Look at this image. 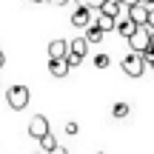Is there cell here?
<instances>
[{
  "mask_svg": "<svg viewBox=\"0 0 154 154\" xmlns=\"http://www.w3.org/2000/svg\"><path fill=\"white\" fill-rule=\"evenodd\" d=\"M140 57H143V63H149V69L154 72V49H146V51H143Z\"/></svg>",
  "mask_w": 154,
  "mask_h": 154,
  "instance_id": "obj_17",
  "label": "cell"
},
{
  "mask_svg": "<svg viewBox=\"0 0 154 154\" xmlns=\"http://www.w3.org/2000/svg\"><path fill=\"white\" fill-rule=\"evenodd\" d=\"M128 46H131L134 54H143L146 49H151V29L149 26H140L137 32L128 37Z\"/></svg>",
  "mask_w": 154,
  "mask_h": 154,
  "instance_id": "obj_1",
  "label": "cell"
},
{
  "mask_svg": "<svg viewBox=\"0 0 154 154\" xmlns=\"http://www.w3.org/2000/svg\"><path fill=\"white\" fill-rule=\"evenodd\" d=\"M72 23L77 29H88V26H94V14L86 9V6H77L74 14H72Z\"/></svg>",
  "mask_w": 154,
  "mask_h": 154,
  "instance_id": "obj_6",
  "label": "cell"
},
{
  "mask_svg": "<svg viewBox=\"0 0 154 154\" xmlns=\"http://www.w3.org/2000/svg\"><path fill=\"white\" fill-rule=\"evenodd\" d=\"M146 26L154 32V6H149V20H146Z\"/></svg>",
  "mask_w": 154,
  "mask_h": 154,
  "instance_id": "obj_18",
  "label": "cell"
},
{
  "mask_svg": "<svg viewBox=\"0 0 154 154\" xmlns=\"http://www.w3.org/2000/svg\"><path fill=\"white\" fill-rule=\"evenodd\" d=\"M151 49H154V32H151Z\"/></svg>",
  "mask_w": 154,
  "mask_h": 154,
  "instance_id": "obj_22",
  "label": "cell"
},
{
  "mask_svg": "<svg viewBox=\"0 0 154 154\" xmlns=\"http://www.w3.org/2000/svg\"><path fill=\"white\" fill-rule=\"evenodd\" d=\"M6 103H9V109L20 111L29 106V88L26 86H11L9 91H6Z\"/></svg>",
  "mask_w": 154,
  "mask_h": 154,
  "instance_id": "obj_2",
  "label": "cell"
},
{
  "mask_svg": "<svg viewBox=\"0 0 154 154\" xmlns=\"http://www.w3.org/2000/svg\"><path fill=\"white\" fill-rule=\"evenodd\" d=\"M29 134H32L34 140H43L46 134H49V120H46L43 114H34L32 120H29Z\"/></svg>",
  "mask_w": 154,
  "mask_h": 154,
  "instance_id": "obj_5",
  "label": "cell"
},
{
  "mask_svg": "<svg viewBox=\"0 0 154 154\" xmlns=\"http://www.w3.org/2000/svg\"><path fill=\"white\" fill-rule=\"evenodd\" d=\"M109 63H111V57L106 54V51H100V54L94 57V66H97V69H106V66H109Z\"/></svg>",
  "mask_w": 154,
  "mask_h": 154,
  "instance_id": "obj_16",
  "label": "cell"
},
{
  "mask_svg": "<svg viewBox=\"0 0 154 154\" xmlns=\"http://www.w3.org/2000/svg\"><path fill=\"white\" fill-rule=\"evenodd\" d=\"M114 23L117 20H111V17H106V14H94V26H97L100 29V32H114Z\"/></svg>",
  "mask_w": 154,
  "mask_h": 154,
  "instance_id": "obj_11",
  "label": "cell"
},
{
  "mask_svg": "<svg viewBox=\"0 0 154 154\" xmlns=\"http://www.w3.org/2000/svg\"><path fill=\"white\" fill-rule=\"evenodd\" d=\"M3 66H6V54L0 51V69H3Z\"/></svg>",
  "mask_w": 154,
  "mask_h": 154,
  "instance_id": "obj_21",
  "label": "cell"
},
{
  "mask_svg": "<svg viewBox=\"0 0 154 154\" xmlns=\"http://www.w3.org/2000/svg\"><path fill=\"white\" fill-rule=\"evenodd\" d=\"M123 72H126L128 77H140V74L146 72L143 57H140V54H134V51H128V54L123 57Z\"/></svg>",
  "mask_w": 154,
  "mask_h": 154,
  "instance_id": "obj_3",
  "label": "cell"
},
{
  "mask_svg": "<svg viewBox=\"0 0 154 154\" xmlns=\"http://www.w3.org/2000/svg\"><path fill=\"white\" fill-rule=\"evenodd\" d=\"M49 72H51V77H66L69 74V63L66 60H51L49 63Z\"/></svg>",
  "mask_w": 154,
  "mask_h": 154,
  "instance_id": "obj_12",
  "label": "cell"
},
{
  "mask_svg": "<svg viewBox=\"0 0 154 154\" xmlns=\"http://www.w3.org/2000/svg\"><path fill=\"white\" fill-rule=\"evenodd\" d=\"M114 32H120L123 37L128 40V37H131L134 32H137V26H134V23L128 20V17H117V23H114Z\"/></svg>",
  "mask_w": 154,
  "mask_h": 154,
  "instance_id": "obj_10",
  "label": "cell"
},
{
  "mask_svg": "<svg viewBox=\"0 0 154 154\" xmlns=\"http://www.w3.org/2000/svg\"><path fill=\"white\" fill-rule=\"evenodd\" d=\"M80 131V126H77V123H66V134H77Z\"/></svg>",
  "mask_w": 154,
  "mask_h": 154,
  "instance_id": "obj_19",
  "label": "cell"
},
{
  "mask_svg": "<svg viewBox=\"0 0 154 154\" xmlns=\"http://www.w3.org/2000/svg\"><path fill=\"white\" fill-rule=\"evenodd\" d=\"M100 40H103V32L97 26H88L86 29V43H100Z\"/></svg>",
  "mask_w": 154,
  "mask_h": 154,
  "instance_id": "obj_15",
  "label": "cell"
},
{
  "mask_svg": "<svg viewBox=\"0 0 154 154\" xmlns=\"http://www.w3.org/2000/svg\"><path fill=\"white\" fill-rule=\"evenodd\" d=\"M128 20L134 23V26H146V20H149V3H137V0H134V3H128Z\"/></svg>",
  "mask_w": 154,
  "mask_h": 154,
  "instance_id": "obj_4",
  "label": "cell"
},
{
  "mask_svg": "<svg viewBox=\"0 0 154 154\" xmlns=\"http://www.w3.org/2000/svg\"><path fill=\"white\" fill-rule=\"evenodd\" d=\"M128 111H131V106H128L126 100H120V103H114V109H111V114H114L117 120H123V117H128Z\"/></svg>",
  "mask_w": 154,
  "mask_h": 154,
  "instance_id": "obj_14",
  "label": "cell"
},
{
  "mask_svg": "<svg viewBox=\"0 0 154 154\" xmlns=\"http://www.w3.org/2000/svg\"><path fill=\"white\" fill-rule=\"evenodd\" d=\"M37 154H43V151H37Z\"/></svg>",
  "mask_w": 154,
  "mask_h": 154,
  "instance_id": "obj_23",
  "label": "cell"
},
{
  "mask_svg": "<svg viewBox=\"0 0 154 154\" xmlns=\"http://www.w3.org/2000/svg\"><path fill=\"white\" fill-rule=\"evenodd\" d=\"M49 57L51 60H66L69 57V43L66 40H51L49 43Z\"/></svg>",
  "mask_w": 154,
  "mask_h": 154,
  "instance_id": "obj_7",
  "label": "cell"
},
{
  "mask_svg": "<svg viewBox=\"0 0 154 154\" xmlns=\"http://www.w3.org/2000/svg\"><path fill=\"white\" fill-rule=\"evenodd\" d=\"M51 154H69V151H66V149H63V146H57V149H54V151H51Z\"/></svg>",
  "mask_w": 154,
  "mask_h": 154,
  "instance_id": "obj_20",
  "label": "cell"
},
{
  "mask_svg": "<svg viewBox=\"0 0 154 154\" xmlns=\"http://www.w3.org/2000/svg\"><path fill=\"white\" fill-rule=\"evenodd\" d=\"M86 51H88L86 37H77V40H72V43H69V54L77 57V60H83V57H86Z\"/></svg>",
  "mask_w": 154,
  "mask_h": 154,
  "instance_id": "obj_9",
  "label": "cell"
},
{
  "mask_svg": "<svg viewBox=\"0 0 154 154\" xmlns=\"http://www.w3.org/2000/svg\"><path fill=\"white\" fill-rule=\"evenodd\" d=\"M120 11H123V6L117 3V0H103V3H100V14L111 17V20H117V17H120Z\"/></svg>",
  "mask_w": 154,
  "mask_h": 154,
  "instance_id": "obj_8",
  "label": "cell"
},
{
  "mask_svg": "<svg viewBox=\"0 0 154 154\" xmlns=\"http://www.w3.org/2000/svg\"><path fill=\"white\" fill-rule=\"evenodd\" d=\"M37 143H40V151H43V154H51V151H54L57 149V140H54V134H46V137L43 140H37Z\"/></svg>",
  "mask_w": 154,
  "mask_h": 154,
  "instance_id": "obj_13",
  "label": "cell"
}]
</instances>
